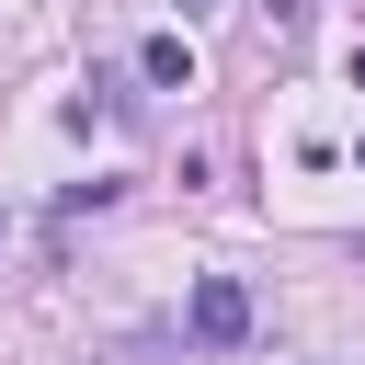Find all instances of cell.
<instances>
[{
  "label": "cell",
  "instance_id": "cell-1",
  "mask_svg": "<svg viewBox=\"0 0 365 365\" xmlns=\"http://www.w3.org/2000/svg\"><path fill=\"white\" fill-rule=\"evenodd\" d=\"M182 331H194L205 354H240V342H251V285H240V274H194V297H182Z\"/></svg>",
  "mask_w": 365,
  "mask_h": 365
},
{
  "label": "cell",
  "instance_id": "cell-4",
  "mask_svg": "<svg viewBox=\"0 0 365 365\" xmlns=\"http://www.w3.org/2000/svg\"><path fill=\"white\" fill-rule=\"evenodd\" d=\"M194 11H217V0H182V23H194Z\"/></svg>",
  "mask_w": 365,
  "mask_h": 365
},
{
  "label": "cell",
  "instance_id": "cell-5",
  "mask_svg": "<svg viewBox=\"0 0 365 365\" xmlns=\"http://www.w3.org/2000/svg\"><path fill=\"white\" fill-rule=\"evenodd\" d=\"M354 91H365V57H354Z\"/></svg>",
  "mask_w": 365,
  "mask_h": 365
},
{
  "label": "cell",
  "instance_id": "cell-3",
  "mask_svg": "<svg viewBox=\"0 0 365 365\" xmlns=\"http://www.w3.org/2000/svg\"><path fill=\"white\" fill-rule=\"evenodd\" d=\"M262 11H274V34H297V23H308V0H262Z\"/></svg>",
  "mask_w": 365,
  "mask_h": 365
},
{
  "label": "cell",
  "instance_id": "cell-2",
  "mask_svg": "<svg viewBox=\"0 0 365 365\" xmlns=\"http://www.w3.org/2000/svg\"><path fill=\"white\" fill-rule=\"evenodd\" d=\"M137 80H148V91H194V46H182V34H148V46H137Z\"/></svg>",
  "mask_w": 365,
  "mask_h": 365
}]
</instances>
